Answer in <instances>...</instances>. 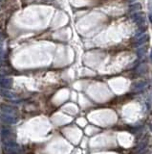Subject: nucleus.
I'll return each mask as SVG.
<instances>
[{"mask_svg": "<svg viewBox=\"0 0 152 154\" xmlns=\"http://www.w3.org/2000/svg\"><path fill=\"white\" fill-rule=\"evenodd\" d=\"M0 119H1V120L6 124H15L18 121V119L16 117L10 115V114H5V113L1 115Z\"/></svg>", "mask_w": 152, "mask_h": 154, "instance_id": "f257e3e1", "label": "nucleus"}, {"mask_svg": "<svg viewBox=\"0 0 152 154\" xmlns=\"http://www.w3.org/2000/svg\"><path fill=\"white\" fill-rule=\"evenodd\" d=\"M13 85V80L12 78H4L0 77V87L3 89H11Z\"/></svg>", "mask_w": 152, "mask_h": 154, "instance_id": "7ed1b4c3", "label": "nucleus"}, {"mask_svg": "<svg viewBox=\"0 0 152 154\" xmlns=\"http://www.w3.org/2000/svg\"><path fill=\"white\" fill-rule=\"evenodd\" d=\"M1 1H2V0H0V2H1Z\"/></svg>", "mask_w": 152, "mask_h": 154, "instance_id": "2eb2a0df", "label": "nucleus"}, {"mask_svg": "<svg viewBox=\"0 0 152 154\" xmlns=\"http://www.w3.org/2000/svg\"><path fill=\"white\" fill-rule=\"evenodd\" d=\"M149 21L152 23V13H150V15H149Z\"/></svg>", "mask_w": 152, "mask_h": 154, "instance_id": "f8f14e48", "label": "nucleus"}, {"mask_svg": "<svg viewBox=\"0 0 152 154\" xmlns=\"http://www.w3.org/2000/svg\"><path fill=\"white\" fill-rule=\"evenodd\" d=\"M146 71H147L146 65H141V66H139L137 67V72L139 74H144V73H145Z\"/></svg>", "mask_w": 152, "mask_h": 154, "instance_id": "6e6552de", "label": "nucleus"}, {"mask_svg": "<svg viewBox=\"0 0 152 154\" xmlns=\"http://www.w3.org/2000/svg\"><path fill=\"white\" fill-rule=\"evenodd\" d=\"M0 108H1V111L3 113H5V114L13 115V114H15V113L16 112V109H15V107L10 106V105H6V104H1Z\"/></svg>", "mask_w": 152, "mask_h": 154, "instance_id": "20e7f679", "label": "nucleus"}, {"mask_svg": "<svg viewBox=\"0 0 152 154\" xmlns=\"http://www.w3.org/2000/svg\"><path fill=\"white\" fill-rule=\"evenodd\" d=\"M132 19L134 20V22H137V23H144V21H145L144 16L140 15V13H135V15H133Z\"/></svg>", "mask_w": 152, "mask_h": 154, "instance_id": "0eeeda50", "label": "nucleus"}, {"mask_svg": "<svg viewBox=\"0 0 152 154\" xmlns=\"http://www.w3.org/2000/svg\"><path fill=\"white\" fill-rule=\"evenodd\" d=\"M2 40H3V35H2V34H0V42H1Z\"/></svg>", "mask_w": 152, "mask_h": 154, "instance_id": "ddd939ff", "label": "nucleus"}, {"mask_svg": "<svg viewBox=\"0 0 152 154\" xmlns=\"http://www.w3.org/2000/svg\"><path fill=\"white\" fill-rule=\"evenodd\" d=\"M141 9V4H135V5H132L131 7H130V10L131 11H136V10H140Z\"/></svg>", "mask_w": 152, "mask_h": 154, "instance_id": "9b49d317", "label": "nucleus"}, {"mask_svg": "<svg viewBox=\"0 0 152 154\" xmlns=\"http://www.w3.org/2000/svg\"><path fill=\"white\" fill-rule=\"evenodd\" d=\"M150 59H151V62H152V49H151V52H150Z\"/></svg>", "mask_w": 152, "mask_h": 154, "instance_id": "4468645a", "label": "nucleus"}, {"mask_svg": "<svg viewBox=\"0 0 152 154\" xmlns=\"http://www.w3.org/2000/svg\"><path fill=\"white\" fill-rule=\"evenodd\" d=\"M0 10H1V8H0Z\"/></svg>", "mask_w": 152, "mask_h": 154, "instance_id": "f3484780", "label": "nucleus"}, {"mask_svg": "<svg viewBox=\"0 0 152 154\" xmlns=\"http://www.w3.org/2000/svg\"><path fill=\"white\" fill-rule=\"evenodd\" d=\"M147 83L145 81H142V82H138L136 84H134L132 86V90H136V92H139V90H142V89H145L146 87Z\"/></svg>", "mask_w": 152, "mask_h": 154, "instance_id": "423d86ee", "label": "nucleus"}, {"mask_svg": "<svg viewBox=\"0 0 152 154\" xmlns=\"http://www.w3.org/2000/svg\"><path fill=\"white\" fill-rule=\"evenodd\" d=\"M10 73V70H6L5 67H0V77H4Z\"/></svg>", "mask_w": 152, "mask_h": 154, "instance_id": "1a4fd4ad", "label": "nucleus"}, {"mask_svg": "<svg viewBox=\"0 0 152 154\" xmlns=\"http://www.w3.org/2000/svg\"><path fill=\"white\" fill-rule=\"evenodd\" d=\"M0 96L7 99H10V100H15V99L17 98L16 96L13 92H11V90H9L7 89H3V88L0 89Z\"/></svg>", "mask_w": 152, "mask_h": 154, "instance_id": "f03ea898", "label": "nucleus"}, {"mask_svg": "<svg viewBox=\"0 0 152 154\" xmlns=\"http://www.w3.org/2000/svg\"><path fill=\"white\" fill-rule=\"evenodd\" d=\"M147 40H148V36L146 34H142L140 36H138V37H136V39H135L136 45L144 44L147 42Z\"/></svg>", "mask_w": 152, "mask_h": 154, "instance_id": "39448f33", "label": "nucleus"}, {"mask_svg": "<svg viewBox=\"0 0 152 154\" xmlns=\"http://www.w3.org/2000/svg\"><path fill=\"white\" fill-rule=\"evenodd\" d=\"M0 29H1V26H0Z\"/></svg>", "mask_w": 152, "mask_h": 154, "instance_id": "dca6fc26", "label": "nucleus"}, {"mask_svg": "<svg viewBox=\"0 0 152 154\" xmlns=\"http://www.w3.org/2000/svg\"><path fill=\"white\" fill-rule=\"evenodd\" d=\"M146 52V47H144V48H141L138 50V56L139 57H142V56H144Z\"/></svg>", "mask_w": 152, "mask_h": 154, "instance_id": "9d476101", "label": "nucleus"}]
</instances>
